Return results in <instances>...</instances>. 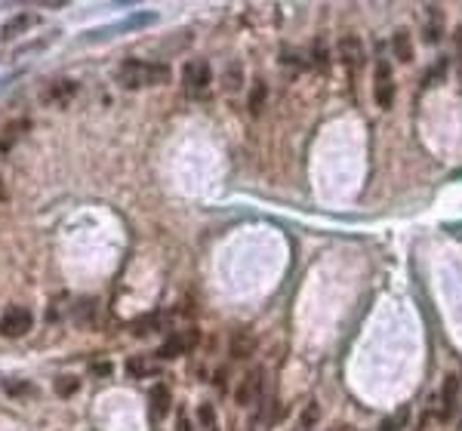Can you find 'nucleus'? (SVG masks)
<instances>
[{
  "label": "nucleus",
  "mask_w": 462,
  "mask_h": 431,
  "mask_svg": "<svg viewBox=\"0 0 462 431\" xmlns=\"http://www.w3.org/2000/svg\"><path fill=\"white\" fill-rule=\"evenodd\" d=\"M117 86L123 90H145V86H160L170 80V68L164 62H145V59H127L120 62L114 74Z\"/></svg>",
  "instance_id": "f257e3e1"
},
{
  "label": "nucleus",
  "mask_w": 462,
  "mask_h": 431,
  "mask_svg": "<svg viewBox=\"0 0 462 431\" xmlns=\"http://www.w3.org/2000/svg\"><path fill=\"white\" fill-rule=\"evenodd\" d=\"M157 22V12H133V16L120 18V22H111L105 28H96V31H86L80 40L86 43H102V40H111V37H120V34H133L139 28H148V25Z\"/></svg>",
  "instance_id": "f03ea898"
},
{
  "label": "nucleus",
  "mask_w": 462,
  "mask_h": 431,
  "mask_svg": "<svg viewBox=\"0 0 462 431\" xmlns=\"http://www.w3.org/2000/svg\"><path fill=\"white\" fill-rule=\"evenodd\" d=\"M209 80H213V71H209V62L207 59H191L185 62L182 68V83H185V92L188 96H203L209 86Z\"/></svg>",
  "instance_id": "7ed1b4c3"
},
{
  "label": "nucleus",
  "mask_w": 462,
  "mask_h": 431,
  "mask_svg": "<svg viewBox=\"0 0 462 431\" xmlns=\"http://www.w3.org/2000/svg\"><path fill=\"white\" fill-rule=\"evenodd\" d=\"M373 92H376V105H379L382 111H388L394 105V74H392V62H388V59L376 62Z\"/></svg>",
  "instance_id": "20e7f679"
},
{
  "label": "nucleus",
  "mask_w": 462,
  "mask_h": 431,
  "mask_svg": "<svg viewBox=\"0 0 462 431\" xmlns=\"http://www.w3.org/2000/svg\"><path fill=\"white\" fill-rule=\"evenodd\" d=\"M31 324H34V317H31L28 308H6L3 317H0V336L6 339H22L25 332L31 330Z\"/></svg>",
  "instance_id": "39448f33"
},
{
  "label": "nucleus",
  "mask_w": 462,
  "mask_h": 431,
  "mask_svg": "<svg viewBox=\"0 0 462 431\" xmlns=\"http://www.w3.org/2000/svg\"><path fill=\"white\" fill-rule=\"evenodd\" d=\"M336 49H339V59H342L345 68H351V71H361L363 68V59H367V55H363V43H361V37L357 34L339 37Z\"/></svg>",
  "instance_id": "423d86ee"
},
{
  "label": "nucleus",
  "mask_w": 462,
  "mask_h": 431,
  "mask_svg": "<svg viewBox=\"0 0 462 431\" xmlns=\"http://www.w3.org/2000/svg\"><path fill=\"white\" fill-rule=\"evenodd\" d=\"M459 394H462V382L459 376H447L441 385V406H437V419L441 422H450L456 413V404H459Z\"/></svg>",
  "instance_id": "0eeeda50"
},
{
  "label": "nucleus",
  "mask_w": 462,
  "mask_h": 431,
  "mask_svg": "<svg viewBox=\"0 0 462 431\" xmlns=\"http://www.w3.org/2000/svg\"><path fill=\"white\" fill-rule=\"evenodd\" d=\"M262 367H253L250 373L240 379V385H238V394H234V400H238L240 406H250V404H256L259 400V394H262Z\"/></svg>",
  "instance_id": "6e6552de"
},
{
  "label": "nucleus",
  "mask_w": 462,
  "mask_h": 431,
  "mask_svg": "<svg viewBox=\"0 0 462 431\" xmlns=\"http://www.w3.org/2000/svg\"><path fill=\"white\" fill-rule=\"evenodd\" d=\"M74 92H77V83H74V80L59 77V80H53V83L43 90V102H49V105H68L74 99Z\"/></svg>",
  "instance_id": "1a4fd4ad"
},
{
  "label": "nucleus",
  "mask_w": 462,
  "mask_h": 431,
  "mask_svg": "<svg viewBox=\"0 0 462 431\" xmlns=\"http://www.w3.org/2000/svg\"><path fill=\"white\" fill-rule=\"evenodd\" d=\"M34 25H40V16H34V12H18V16H12L10 22L3 25L0 37H3V40H16V37H22L25 31H31Z\"/></svg>",
  "instance_id": "9d476101"
},
{
  "label": "nucleus",
  "mask_w": 462,
  "mask_h": 431,
  "mask_svg": "<svg viewBox=\"0 0 462 431\" xmlns=\"http://www.w3.org/2000/svg\"><path fill=\"white\" fill-rule=\"evenodd\" d=\"M172 406V394L166 385H154L151 394H148V413H151V419L157 422V419H164L166 413H170Z\"/></svg>",
  "instance_id": "9b49d317"
},
{
  "label": "nucleus",
  "mask_w": 462,
  "mask_h": 431,
  "mask_svg": "<svg viewBox=\"0 0 462 431\" xmlns=\"http://www.w3.org/2000/svg\"><path fill=\"white\" fill-rule=\"evenodd\" d=\"M392 53H394V59H398L400 65L413 62V40H410V31L407 28H398L392 34Z\"/></svg>",
  "instance_id": "f8f14e48"
},
{
  "label": "nucleus",
  "mask_w": 462,
  "mask_h": 431,
  "mask_svg": "<svg viewBox=\"0 0 462 431\" xmlns=\"http://www.w3.org/2000/svg\"><path fill=\"white\" fill-rule=\"evenodd\" d=\"M194 332H188V336H182V332H176V336H170L164 342V348H160V357L164 361H170V357H179L185 354V351H191V342H194Z\"/></svg>",
  "instance_id": "ddd939ff"
},
{
  "label": "nucleus",
  "mask_w": 462,
  "mask_h": 431,
  "mask_svg": "<svg viewBox=\"0 0 462 431\" xmlns=\"http://www.w3.org/2000/svg\"><path fill=\"white\" fill-rule=\"evenodd\" d=\"M425 12H428V22L422 28V37H425V43H437L444 37V12L437 6H428Z\"/></svg>",
  "instance_id": "4468645a"
},
{
  "label": "nucleus",
  "mask_w": 462,
  "mask_h": 431,
  "mask_svg": "<svg viewBox=\"0 0 462 431\" xmlns=\"http://www.w3.org/2000/svg\"><path fill=\"white\" fill-rule=\"evenodd\" d=\"M253 351H256V339H253V332H246V330L234 332L231 336V357L244 361V357H250Z\"/></svg>",
  "instance_id": "2eb2a0df"
},
{
  "label": "nucleus",
  "mask_w": 462,
  "mask_h": 431,
  "mask_svg": "<svg viewBox=\"0 0 462 431\" xmlns=\"http://www.w3.org/2000/svg\"><path fill=\"white\" fill-rule=\"evenodd\" d=\"M3 391L10 397H31V394H37V388L25 379H3Z\"/></svg>",
  "instance_id": "dca6fc26"
},
{
  "label": "nucleus",
  "mask_w": 462,
  "mask_h": 431,
  "mask_svg": "<svg viewBox=\"0 0 462 431\" xmlns=\"http://www.w3.org/2000/svg\"><path fill=\"white\" fill-rule=\"evenodd\" d=\"M318 416H320V406H318V404H308L305 410H302V416H299V428H296V431H311L314 425H318Z\"/></svg>",
  "instance_id": "f3484780"
},
{
  "label": "nucleus",
  "mask_w": 462,
  "mask_h": 431,
  "mask_svg": "<svg viewBox=\"0 0 462 431\" xmlns=\"http://www.w3.org/2000/svg\"><path fill=\"white\" fill-rule=\"evenodd\" d=\"M77 388H80L77 376H59V379H55V394H59V397H71Z\"/></svg>",
  "instance_id": "a211bd4d"
},
{
  "label": "nucleus",
  "mask_w": 462,
  "mask_h": 431,
  "mask_svg": "<svg viewBox=\"0 0 462 431\" xmlns=\"http://www.w3.org/2000/svg\"><path fill=\"white\" fill-rule=\"evenodd\" d=\"M127 369H129V376H136V379H142V376L154 373V367H151V361H148V357H129V361H127Z\"/></svg>",
  "instance_id": "6ab92c4d"
},
{
  "label": "nucleus",
  "mask_w": 462,
  "mask_h": 431,
  "mask_svg": "<svg viewBox=\"0 0 462 431\" xmlns=\"http://www.w3.org/2000/svg\"><path fill=\"white\" fill-rule=\"evenodd\" d=\"M326 62H330V53H326L324 40H314V43H311V53H308V65L326 68Z\"/></svg>",
  "instance_id": "aec40b11"
},
{
  "label": "nucleus",
  "mask_w": 462,
  "mask_h": 431,
  "mask_svg": "<svg viewBox=\"0 0 462 431\" xmlns=\"http://www.w3.org/2000/svg\"><path fill=\"white\" fill-rule=\"evenodd\" d=\"M262 105H265V83L262 80H256V83H253V92H250V111L253 114H259Z\"/></svg>",
  "instance_id": "412c9836"
},
{
  "label": "nucleus",
  "mask_w": 462,
  "mask_h": 431,
  "mask_svg": "<svg viewBox=\"0 0 462 431\" xmlns=\"http://www.w3.org/2000/svg\"><path fill=\"white\" fill-rule=\"evenodd\" d=\"M447 74V59H437L435 65L428 68V74H425V80H422V86H431V83H437V80Z\"/></svg>",
  "instance_id": "4be33fe9"
},
{
  "label": "nucleus",
  "mask_w": 462,
  "mask_h": 431,
  "mask_svg": "<svg viewBox=\"0 0 462 431\" xmlns=\"http://www.w3.org/2000/svg\"><path fill=\"white\" fill-rule=\"evenodd\" d=\"M281 62H283V65H293V68H305V65H308V62L302 59L299 53H293V49H283V53H281Z\"/></svg>",
  "instance_id": "5701e85b"
},
{
  "label": "nucleus",
  "mask_w": 462,
  "mask_h": 431,
  "mask_svg": "<svg viewBox=\"0 0 462 431\" xmlns=\"http://www.w3.org/2000/svg\"><path fill=\"white\" fill-rule=\"evenodd\" d=\"M407 406H404V410H400V419H394V416H388V419H382V425H379V431H398L400 428V425H404L407 422Z\"/></svg>",
  "instance_id": "b1692460"
},
{
  "label": "nucleus",
  "mask_w": 462,
  "mask_h": 431,
  "mask_svg": "<svg viewBox=\"0 0 462 431\" xmlns=\"http://www.w3.org/2000/svg\"><path fill=\"white\" fill-rule=\"evenodd\" d=\"M154 326H157V317L151 314V317H142L139 324H133V332H136V336H145V332H151Z\"/></svg>",
  "instance_id": "393cba45"
},
{
  "label": "nucleus",
  "mask_w": 462,
  "mask_h": 431,
  "mask_svg": "<svg viewBox=\"0 0 462 431\" xmlns=\"http://www.w3.org/2000/svg\"><path fill=\"white\" fill-rule=\"evenodd\" d=\"M225 86L228 90H234V86H240V65H228V77H225Z\"/></svg>",
  "instance_id": "a878e982"
},
{
  "label": "nucleus",
  "mask_w": 462,
  "mask_h": 431,
  "mask_svg": "<svg viewBox=\"0 0 462 431\" xmlns=\"http://www.w3.org/2000/svg\"><path fill=\"white\" fill-rule=\"evenodd\" d=\"M90 369H92L96 376H108V373H111V363H108V361H96Z\"/></svg>",
  "instance_id": "bb28decb"
},
{
  "label": "nucleus",
  "mask_w": 462,
  "mask_h": 431,
  "mask_svg": "<svg viewBox=\"0 0 462 431\" xmlns=\"http://www.w3.org/2000/svg\"><path fill=\"white\" fill-rule=\"evenodd\" d=\"M176 431H191V422H188V413H179V419H176Z\"/></svg>",
  "instance_id": "cd10ccee"
},
{
  "label": "nucleus",
  "mask_w": 462,
  "mask_h": 431,
  "mask_svg": "<svg viewBox=\"0 0 462 431\" xmlns=\"http://www.w3.org/2000/svg\"><path fill=\"white\" fill-rule=\"evenodd\" d=\"M453 43H456V49H459V55H462V25L453 31Z\"/></svg>",
  "instance_id": "c85d7f7f"
},
{
  "label": "nucleus",
  "mask_w": 462,
  "mask_h": 431,
  "mask_svg": "<svg viewBox=\"0 0 462 431\" xmlns=\"http://www.w3.org/2000/svg\"><path fill=\"white\" fill-rule=\"evenodd\" d=\"M6 197H10V191H6V182H3V179H0V203H3Z\"/></svg>",
  "instance_id": "c756f323"
},
{
  "label": "nucleus",
  "mask_w": 462,
  "mask_h": 431,
  "mask_svg": "<svg viewBox=\"0 0 462 431\" xmlns=\"http://www.w3.org/2000/svg\"><path fill=\"white\" fill-rule=\"evenodd\" d=\"M459 431H462V422H459Z\"/></svg>",
  "instance_id": "7c9ffc66"
},
{
  "label": "nucleus",
  "mask_w": 462,
  "mask_h": 431,
  "mask_svg": "<svg viewBox=\"0 0 462 431\" xmlns=\"http://www.w3.org/2000/svg\"><path fill=\"white\" fill-rule=\"evenodd\" d=\"M345 431H351V428H345Z\"/></svg>",
  "instance_id": "2f4dec72"
}]
</instances>
